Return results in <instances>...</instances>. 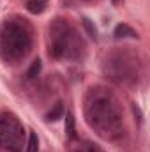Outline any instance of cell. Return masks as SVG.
<instances>
[{"label":"cell","mask_w":150,"mask_h":152,"mask_svg":"<svg viewBox=\"0 0 150 152\" xmlns=\"http://www.w3.org/2000/svg\"><path fill=\"white\" fill-rule=\"evenodd\" d=\"M115 37L120 39V37H138V34L129 27V25H125V23H120V25H117V28H115Z\"/></svg>","instance_id":"1"},{"label":"cell","mask_w":150,"mask_h":152,"mask_svg":"<svg viewBox=\"0 0 150 152\" xmlns=\"http://www.w3.org/2000/svg\"><path fill=\"white\" fill-rule=\"evenodd\" d=\"M46 4H48V0H30L28 5H27V9L32 14H41L46 9Z\"/></svg>","instance_id":"2"},{"label":"cell","mask_w":150,"mask_h":152,"mask_svg":"<svg viewBox=\"0 0 150 152\" xmlns=\"http://www.w3.org/2000/svg\"><path fill=\"white\" fill-rule=\"evenodd\" d=\"M62 117H64V106H62V103H57V104H55V108L46 115V120L55 122V120H58V118H62Z\"/></svg>","instance_id":"3"},{"label":"cell","mask_w":150,"mask_h":152,"mask_svg":"<svg viewBox=\"0 0 150 152\" xmlns=\"http://www.w3.org/2000/svg\"><path fill=\"white\" fill-rule=\"evenodd\" d=\"M66 133H67V136L69 138H74V115L71 113V112H67L66 113Z\"/></svg>","instance_id":"4"},{"label":"cell","mask_w":150,"mask_h":152,"mask_svg":"<svg viewBox=\"0 0 150 152\" xmlns=\"http://www.w3.org/2000/svg\"><path fill=\"white\" fill-rule=\"evenodd\" d=\"M41 67H42L41 60H39V58H36V60L32 62V66H30V69H28L27 76H28V78H36V76H37L39 73H41Z\"/></svg>","instance_id":"5"},{"label":"cell","mask_w":150,"mask_h":152,"mask_svg":"<svg viewBox=\"0 0 150 152\" xmlns=\"http://www.w3.org/2000/svg\"><path fill=\"white\" fill-rule=\"evenodd\" d=\"M37 147H39L37 134H36V133H30V136H28V147H27V152H37Z\"/></svg>","instance_id":"6"},{"label":"cell","mask_w":150,"mask_h":152,"mask_svg":"<svg viewBox=\"0 0 150 152\" xmlns=\"http://www.w3.org/2000/svg\"><path fill=\"white\" fill-rule=\"evenodd\" d=\"M83 25H85V28L88 30V34H90L92 37H94V39L97 37V28H95V27L92 25V21H90L88 18H83Z\"/></svg>","instance_id":"7"},{"label":"cell","mask_w":150,"mask_h":152,"mask_svg":"<svg viewBox=\"0 0 150 152\" xmlns=\"http://www.w3.org/2000/svg\"><path fill=\"white\" fill-rule=\"evenodd\" d=\"M113 4H118V2H120V0H111Z\"/></svg>","instance_id":"8"}]
</instances>
